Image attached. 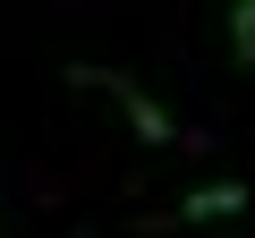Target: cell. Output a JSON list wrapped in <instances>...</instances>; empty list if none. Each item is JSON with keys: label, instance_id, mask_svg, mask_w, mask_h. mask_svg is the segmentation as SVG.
Instances as JSON below:
<instances>
[{"label": "cell", "instance_id": "6da1fadb", "mask_svg": "<svg viewBox=\"0 0 255 238\" xmlns=\"http://www.w3.org/2000/svg\"><path fill=\"white\" fill-rule=\"evenodd\" d=\"M68 85H111L119 111H128V128H136V145H153V153H162V145H187V128H179V119H170L136 77H119V68H68Z\"/></svg>", "mask_w": 255, "mask_h": 238}, {"label": "cell", "instance_id": "7a4b0ae2", "mask_svg": "<svg viewBox=\"0 0 255 238\" xmlns=\"http://www.w3.org/2000/svg\"><path fill=\"white\" fill-rule=\"evenodd\" d=\"M247 204H255V187H247V179H204V187H187V196H179V221H196V230H204V221H238Z\"/></svg>", "mask_w": 255, "mask_h": 238}, {"label": "cell", "instance_id": "3957f363", "mask_svg": "<svg viewBox=\"0 0 255 238\" xmlns=\"http://www.w3.org/2000/svg\"><path fill=\"white\" fill-rule=\"evenodd\" d=\"M221 34H230V68H255V0H230Z\"/></svg>", "mask_w": 255, "mask_h": 238}, {"label": "cell", "instance_id": "277c9868", "mask_svg": "<svg viewBox=\"0 0 255 238\" xmlns=\"http://www.w3.org/2000/svg\"><path fill=\"white\" fill-rule=\"evenodd\" d=\"M77 238H94V230H77Z\"/></svg>", "mask_w": 255, "mask_h": 238}, {"label": "cell", "instance_id": "5b68a950", "mask_svg": "<svg viewBox=\"0 0 255 238\" xmlns=\"http://www.w3.org/2000/svg\"><path fill=\"white\" fill-rule=\"evenodd\" d=\"M0 238H9V230H0Z\"/></svg>", "mask_w": 255, "mask_h": 238}]
</instances>
